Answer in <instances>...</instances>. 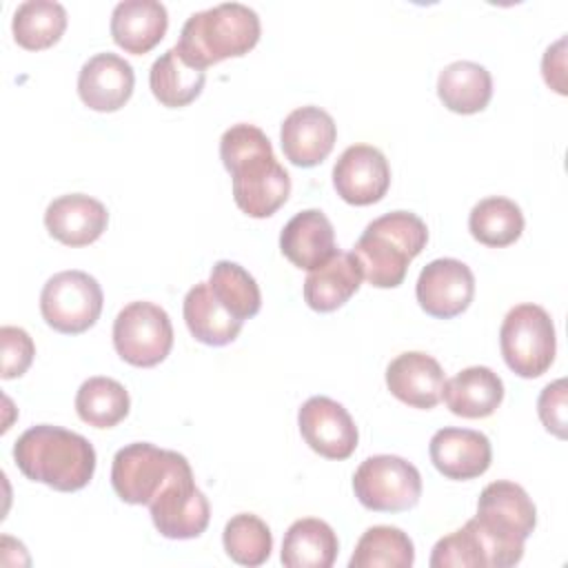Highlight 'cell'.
<instances>
[{"mask_svg": "<svg viewBox=\"0 0 568 568\" xmlns=\"http://www.w3.org/2000/svg\"><path fill=\"white\" fill-rule=\"evenodd\" d=\"M220 158L233 180V200L248 217H271L291 195L288 171L277 162L266 133L248 122L229 126Z\"/></svg>", "mask_w": 568, "mask_h": 568, "instance_id": "cell-1", "label": "cell"}, {"mask_svg": "<svg viewBox=\"0 0 568 568\" xmlns=\"http://www.w3.org/2000/svg\"><path fill=\"white\" fill-rule=\"evenodd\" d=\"M13 459L27 479L60 493L84 488L95 473L93 444L80 433L51 424L24 430L13 446Z\"/></svg>", "mask_w": 568, "mask_h": 568, "instance_id": "cell-2", "label": "cell"}, {"mask_svg": "<svg viewBox=\"0 0 568 568\" xmlns=\"http://www.w3.org/2000/svg\"><path fill=\"white\" fill-rule=\"evenodd\" d=\"M428 242L426 222L410 211H390L366 224L353 246L362 277L377 288H395L404 282L408 264Z\"/></svg>", "mask_w": 568, "mask_h": 568, "instance_id": "cell-3", "label": "cell"}, {"mask_svg": "<svg viewBox=\"0 0 568 568\" xmlns=\"http://www.w3.org/2000/svg\"><path fill=\"white\" fill-rule=\"evenodd\" d=\"M260 16L242 2H222L191 13L175 49L195 69L248 53L260 40Z\"/></svg>", "mask_w": 568, "mask_h": 568, "instance_id": "cell-4", "label": "cell"}, {"mask_svg": "<svg viewBox=\"0 0 568 568\" xmlns=\"http://www.w3.org/2000/svg\"><path fill=\"white\" fill-rule=\"evenodd\" d=\"M499 348L506 366L526 379L544 375L555 362V324L539 304L513 306L499 328Z\"/></svg>", "mask_w": 568, "mask_h": 568, "instance_id": "cell-5", "label": "cell"}, {"mask_svg": "<svg viewBox=\"0 0 568 568\" xmlns=\"http://www.w3.org/2000/svg\"><path fill=\"white\" fill-rule=\"evenodd\" d=\"M353 490L357 501L368 510L402 513L417 506L422 475L399 455H373L357 466Z\"/></svg>", "mask_w": 568, "mask_h": 568, "instance_id": "cell-6", "label": "cell"}, {"mask_svg": "<svg viewBox=\"0 0 568 568\" xmlns=\"http://www.w3.org/2000/svg\"><path fill=\"white\" fill-rule=\"evenodd\" d=\"M115 353L131 366L151 368L166 359L173 346L169 313L153 302H131L113 320Z\"/></svg>", "mask_w": 568, "mask_h": 568, "instance_id": "cell-7", "label": "cell"}, {"mask_svg": "<svg viewBox=\"0 0 568 568\" xmlns=\"http://www.w3.org/2000/svg\"><path fill=\"white\" fill-rule=\"evenodd\" d=\"M153 526L166 539H193L200 537L211 519L209 499L195 486L189 459L182 455L149 504Z\"/></svg>", "mask_w": 568, "mask_h": 568, "instance_id": "cell-8", "label": "cell"}, {"mask_svg": "<svg viewBox=\"0 0 568 568\" xmlns=\"http://www.w3.org/2000/svg\"><path fill=\"white\" fill-rule=\"evenodd\" d=\"M102 286L84 271H60L47 280L40 293L42 320L58 333L89 331L102 313Z\"/></svg>", "mask_w": 568, "mask_h": 568, "instance_id": "cell-9", "label": "cell"}, {"mask_svg": "<svg viewBox=\"0 0 568 568\" xmlns=\"http://www.w3.org/2000/svg\"><path fill=\"white\" fill-rule=\"evenodd\" d=\"M477 524L510 555L524 557V541L537 526V510L528 493L508 479L490 481L477 499Z\"/></svg>", "mask_w": 568, "mask_h": 568, "instance_id": "cell-10", "label": "cell"}, {"mask_svg": "<svg viewBox=\"0 0 568 568\" xmlns=\"http://www.w3.org/2000/svg\"><path fill=\"white\" fill-rule=\"evenodd\" d=\"M182 455L149 442H133L113 455L111 486L115 495L133 506H149L173 473Z\"/></svg>", "mask_w": 568, "mask_h": 568, "instance_id": "cell-11", "label": "cell"}, {"mask_svg": "<svg viewBox=\"0 0 568 568\" xmlns=\"http://www.w3.org/2000/svg\"><path fill=\"white\" fill-rule=\"evenodd\" d=\"M297 426L304 442L326 459H348L357 448V426L351 413L326 395L308 397L300 413Z\"/></svg>", "mask_w": 568, "mask_h": 568, "instance_id": "cell-12", "label": "cell"}, {"mask_svg": "<svg viewBox=\"0 0 568 568\" xmlns=\"http://www.w3.org/2000/svg\"><path fill=\"white\" fill-rule=\"evenodd\" d=\"M415 295L430 317L450 320L470 306L475 295V275L462 260L439 257L422 268Z\"/></svg>", "mask_w": 568, "mask_h": 568, "instance_id": "cell-13", "label": "cell"}, {"mask_svg": "<svg viewBox=\"0 0 568 568\" xmlns=\"http://www.w3.org/2000/svg\"><path fill=\"white\" fill-rule=\"evenodd\" d=\"M333 186L337 195L353 206L379 202L390 186L386 155L371 144H353L344 149L333 166Z\"/></svg>", "mask_w": 568, "mask_h": 568, "instance_id": "cell-14", "label": "cell"}, {"mask_svg": "<svg viewBox=\"0 0 568 568\" xmlns=\"http://www.w3.org/2000/svg\"><path fill=\"white\" fill-rule=\"evenodd\" d=\"M337 140V126L328 111L306 104L293 109L280 129V142L286 160L295 166L311 169L328 158Z\"/></svg>", "mask_w": 568, "mask_h": 568, "instance_id": "cell-15", "label": "cell"}, {"mask_svg": "<svg viewBox=\"0 0 568 568\" xmlns=\"http://www.w3.org/2000/svg\"><path fill=\"white\" fill-rule=\"evenodd\" d=\"M430 462L446 477L466 481L484 475L493 459L490 439L470 428L446 426L430 437Z\"/></svg>", "mask_w": 568, "mask_h": 568, "instance_id": "cell-16", "label": "cell"}, {"mask_svg": "<svg viewBox=\"0 0 568 568\" xmlns=\"http://www.w3.org/2000/svg\"><path fill=\"white\" fill-rule=\"evenodd\" d=\"M135 84L133 67L118 53H95L91 55L78 73V95L80 100L100 113H111L122 109Z\"/></svg>", "mask_w": 568, "mask_h": 568, "instance_id": "cell-17", "label": "cell"}, {"mask_svg": "<svg viewBox=\"0 0 568 568\" xmlns=\"http://www.w3.org/2000/svg\"><path fill=\"white\" fill-rule=\"evenodd\" d=\"M109 224L106 206L84 193H67L49 202L44 226L51 237L67 246H87L95 242Z\"/></svg>", "mask_w": 568, "mask_h": 568, "instance_id": "cell-18", "label": "cell"}, {"mask_svg": "<svg viewBox=\"0 0 568 568\" xmlns=\"http://www.w3.org/2000/svg\"><path fill=\"white\" fill-rule=\"evenodd\" d=\"M444 382L446 379L439 362L422 351H406L386 368V386L390 395L422 410L439 404Z\"/></svg>", "mask_w": 568, "mask_h": 568, "instance_id": "cell-19", "label": "cell"}, {"mask_svg": "<svg viewBox=\"0 0 568 568\" xmlns=\"http://www.w3.org/2000/svg\"><path fill=\"white\" fill-rule=\"evenodd\" d=\"M280 251L293 266L313 271L335 255V229L320 209L300 211L284 224Z\"/></svg>", "mask_w": 568, "mask_h": 568, "instance_id": "cell-20", "label": "cell"}, {"mask_svg": "<svg viewBox=\"0 0 568 568\" xmlns=\"http://www.w3.org/2000/svg\"><path fill=\"white\" fill-rule=\"evenodd\" d=\"M169 13L158 0H124L113 7L111 38L126 53H149L166 33Z\"/></svg>", "mask_w": 568, "mask_h": 568, "instance_id": "cell-21", "label": "cell"}, {"mask_svg": "<svg viewBox=\"0 0 568 568\" xmlns=\"http://www.w3.org/2000/svg\"><path fill=\"white\" fill-rule=\"evenodd\" d=\"M442 397L453 415L481 419L499 408L504 399V382L488 366H468L444 382Z\"/></svg>", "mask_w": 568, "mask_h": 568, "instance_id": "cell-22", "label": "cell"}, {"mask_svg": "<svg viewBox=\"0 0 568 568\" xmlns=\"http://www.w3.org/2000/svg\"><path fill=\"white\" fill-rule=\"evenodd\" d=\"M362 271L353 253L335 251L322 266L308 271L304 280V302L317 313L344 306L362 284Z\"/></svg>", "mask_w": 568, "mask_h": 568, "instance_id": "cell-23", "label": "cell"}, {"mask_svg": "<svg viewBox=\"0 0 568 568\" xmlns=\"http://www.w3.org/2000/svg\"><path fill=\"white\" fill-rule=\"evenodd\" d=\"M437 95L453 113H479L488 106L493 95L490 71L470 60L450 62L437 75Z\"/></svg>", "mask_w": 568, "mask_h": 568, "instance_id": "cell-24", "label": "cell"}, {"mask_svg": "<svg viewBox=\"0 0 568 568\" xmlns=\"http://www.w3.org/2000/svg\"><path fill=\"white\" fill-rule=\"evenodd\" d=\"M337 550L335 530L317 517H304L288 526L280 559L286 568H331Z\"/></svg>", "mask_w": 568, "mask_h": 568, "instance_id": "cell-25", "label": "cell"}, {"mask_svg": "<svg viewBox=\"0 0 568 568\" xmlns=\"http://www.w3.org/2000/svg\"><path fill=\"white\" fill-rule=\"evenodd\" d=\"M182 313H184L189 333L206 346L231 344L240 335L242 324H244V322L235 320L217 302V297L209 288V282H200L193 288H189V293L184 295Z\"/></svg>", "mask_w": 568, "mask_h": 568, "instance_id": "cell-26", "label": "cell"}, {"mask_svg": "<svg viewBox=\"0 0 568 568\" xmlns=\"http://www.w3.org/2000/svg\"><path fill=\"white\" fill-rule=\"evenodd\" d=\"M206 73L191 67L175 47L166 49L149 71V87L155 100L169 109L191 104L204 89Z\"/></svg>", "mask_w": 568, "mask_h": 568, "instance_id": "cell-27", "label": "cell"}, {"mask_svg": "<svg viewBox=\"0 0 568 568\" xmlns=\"http://www.w3.org/2000/svg\"><path fill=\"white\" fill-rule=\"evenodd\" d=\"M67 29V9L55 0H27L11 20L16 42L27 51L53 47Z\"/></svg>", "mask_w": 568, "mask_h": 568, "instance_id": "cell-28", "label": "cell"}, {"mask_svg": "<svg viewBox=\"0 0 568 568\" xmlns=\"http://www.w3.org/2000/svg\"><path fill=\"white\" fill-rule=\"evenodd\" d=\"M470 235L486 246L501 248L519 240L524 231V213L519 204L508 197L490 195L479 200L468 215Z\"/></svg>", "mask_w": 568, "mask_h": 568, "instance_id": "cell-29", "label": "cell"}, {"mask_svg": "<svg viewBox=\"0 0 568 568\" xmlns=\"http://www.w3.org/2000/svg\"><path fill=\"white\" fill-rule=\"evenodd\" d=\"M129 393L113 377H89L75 393V413L84 424L93 428L118 426L129 415Z\"/></svg>", "mask_w": 568, "mask_h": 568, "instance_id": "cell-30", "label": "cell"}, {"mask_svg": "<svg viewBox=\"0 0 568 568\" xmlns=\"http://www.w3.org/2000/svg\"><path fill=\"white\" fill-rule=\"evenodd\" d=\"M415 546L397 526H371L359 537L348 568H410Z\"/></svg>", "mask_w": 568, "mask_h": 568, "instance_id": "cell-31", "label": "cell"}, {"mask_svg": "<svg viewBox=\"0 0 568 568\" xmlns=\"http://www.w3.org/2000/svg\"><path fill=\"white\" fill-rule=\"evenodd\" d=\"M209 288L217 302L240 322L260 313L262 293L255 277L231 260H220L211 268Z\"/></svg>", "mask_w": 568, "mask_h": 568, "instance_id": "cell-32", "label": "cell"}, {"mask_svg": "<svg viewBox=\"0 0 568 568\" xmlns=\"http://www.w3.org/2000/svg\"><path fill=\"white\" fill-rule=\"evenodd\" d=\"M226 555L240 566H262L273 550V535L266 521L253 513L233 515L222 532Z\"/></svg>", "mask_w": 568, "mask_h": 568, "instance_id": "cell-33", "label": "cell"}, {"mask_svg": "<svg viewBox=\"0 0 568 568\" xmlns=\"http://www.w3.org/2000/svg\"><path fill=\"white\" fill-rule=\"evenodd\" d=\"M430 568H488L484 548L473 530V526L466 521L462 528L453 530L450 535L442 537L430 552Z\"/></svg>", "mask_w": 568, "mask_h": 568, "instance_id": "cell-34", "label": "cell"}, {"mask_svg": "<svg viewBox=\"0 0 568 568\" xmlns=\"http://www.w3.org/2000/svg\"><path fill=\"white\" fill-rule=\"evenodd\" d=\"M0 351H2V377L13 379L27 373L36 357V344L31 335L20 326L0 328Z\"/></svg>", "mask_w": 568, "mask_h": 568, "instance_id": "cell-35", "label": "cell"}, {"mask_svg": "<svg viewBox=\"0 0 568 568\" xmlns=\"http://www.w3.org/2000/svg\"><path fill=\"white\" fill-rule=\"evenodd\" d=\"M537 413L548 433L566 439V379L544 386L537 399Z\"/></svg>", "mask_w": 568, "mask_h": 568, "instance_id": "cell-36", "label": "cell"}, {"mask_svg": "<svg viewBox=\"0 0 568 568\" xmlns=\"http://www.w3.org/2000/svg\"><path fill=\"white\" fill-rule=\"evenodd\" d=\"M564 47H566V38H559L552 47L546 49L544 60H541V71H544V80L550 89H555L557 93H566V82H564V71H566V55H564Z\"/></svg>", "mask_w": 568, "mask_h": 568, "instance_id": "cell-37", "label": "cell"}]
</instances>
